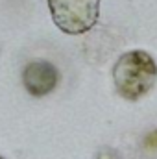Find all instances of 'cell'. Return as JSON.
<instances>
[{
	"instance_id": "8992f818",
	"label": "cell",
	"mask_w": 157,
	"mask_h": 159,
	"mask_svg": "<svg viewBox=\"0 0 157 159\" xmlns=\"http://www.w3.org/2000/svg\"><path fill=\"white\" fill-rule=\"evenodd\" d=\"M0 159H2V157H0Z\"/></svg>"
},
{
	"instance_id": "7a4b0ae2",
	"label": "cell",
	"mask_w": 157,
	"mask_h": 159,
	"mask_svg": "<svg viewBox=\"0 0 157 159\" xmlns=\"http://www.w3.org/2000/svg\"><path fill=\"white\" fill-rule=\"evenodd\" d=\"M48 9L54 24L69 35L87 34L100 19V0H48Z\"/></svg>"
},
{
	"instance_id": "3957f363",
	"label": "cell",
	"mask_w": 157,
	"mask_h": 159,
	"mask_svg": "<svg viewBox=\"0 0 157 159\" xmlns=\"http://www.w3.org/2000/svg\"><path fill=\"white\" fill-rule=\"evenodd\" d=\"M59 83V70L54 63L35 59L22 70V85L32 96H46Z\"/></svg>"
},
{
	"instance_id": "5b68a950",
	"label": "cell",
	"mask_w": 157,
	"mask_h": 159,
	"mask_svg": "<svg viewBox=\"0 0 157 159\" xmlns=\"http://www.w3.org/2000/svg\"><path fill=\"white\" fill-rule=\"evenodd\" d=\"M144 148H148V150H157V129L150 131V133L144 137Z\"/></svg>"
},
{
	"instance_id": "277c9868",
	"label": "cell",
	"mask_w": 157,
	"mask_h": 159,
	"mask_svg": "<svg viewBox=\"0 0 157 159\" xmlns=\"http://www.w3.org/2000/svg\"><path fill=\"white\" fill-rule=\"evenodd\" d=\"M96 159H120V156H118L113 148L104 146V148H100V152L96 154Z\"/></svg>"
},
{
	"instance_id": "6da1fadb",
	"label": "cell",
	"mask_w": 157,
	"mask_h": 159,
	"mask_svg": "<svg viewBox=\"0 0 157 159\" xmlns=\"http://www.w3.org/2000/svg\"><path fill=\"white\" fill-rule=\"evenodd\" d=\"M157 81V63L144 50L122 54L113 67V83L117 93L126 100L146 96Z\"/></svg>"
}]
</instances>
